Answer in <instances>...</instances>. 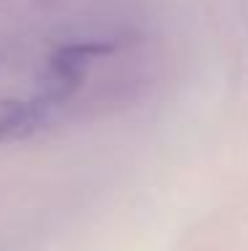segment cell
<instances>
[{"label": "cell", "mask_w": 248, "mask_h": 251, "mask_svg": "<svg viewBox=\"0 0 248 251\" xmlns=\"http://www.w3.org/2000/svg\"><path fill=\"white\" fill-rule=\"evenodd\" d=\"M54 107L45 104L38 94H32L29 99L0 101V145L27 139L29 134L43 128L54 118Z\"/></svg>", "instance_id": "1"}]
</instances>
